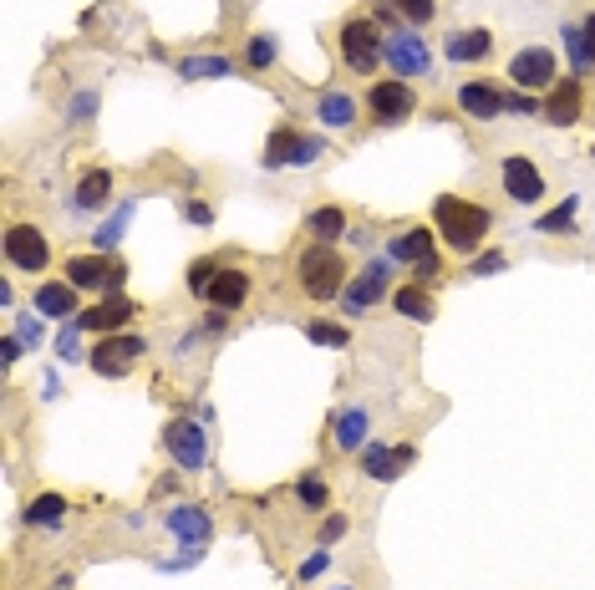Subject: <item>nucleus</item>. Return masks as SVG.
I'll use <instances>...</instances> for the list:
<instances>
[{
  "label": "nucleus",
  "mask_w": 595,
  "mask_h": 590,
  "mask_svg": "<svg viewBox=\"0 0 595 590\" xmlns=\"http://www.w3.org/2000/svg\"><path fill=\"white\" fill-rule=\"evenodd\" d=\"M397 286H387V266L381 260H371L367 270H361L351 286H346V311H367V306H377L381 296H393Z\"/></svg>",
  "instance_id": "6ab92c4d"
},
{
  "label": "nucleus",
  "mask_w": 595,
  "mask_h": 590,
  "mask_svg": "<svg viewBox=\"0 0 595 590\" xmlns=\"http://www.w3.org/2000/svg\"><path fill=\"white\" fill-rule=\"evenodd\" d=\"M504 87L499 82H488V77H468V82H458V92H453V102H458V112L474 122H488V118H499L504 112Z\"/></svg>",
  "instance_id": "9b49d317"
},
{
  "label": "nucleus",
  "mask_w": 595,
  "mask_h": 590,
  "mask_svg": "<svg viewBox=\"0 0 595 590\" xmlns=\"http://www.w3.org/2000/svg\"><path fill=\"white\" fill-rule=\"evenodd\" d=\"M581 37H585V57H591V67H595V11L581 21Z\"/></svg>",
  "instance_id": "58836bf2"
},
{
  "label": "nucleus",
  "mask_w": 595,
  "mask_h": 590,
  "mask_svg": "<svg viewBox=\"0 0 595 590\" xmlns=\"http://www.w3.org/2000/svg\"><path fill=\"white\" fill-rule=\"evenodd\" d=\"M163 530L179 544H204V540H215V519L204 514L199 504H179L163 514Z\"/></svg>",
  "instance_id": "f3484780"
},
{
  "label": "nucleus",
  "mask_w": 595,
  "mask_h": 590,
  "mask_svg": "<svg viewBox=\"0 0 595 590\" xmlns=\"http://www.w3.org/2000/svg\"><path fill=\"white\" fill-rule=\"evenodd\" d=\"M433 254V229H407V234H397L393 244H387V260H397V266H423V260H428Z\"/></svg>",
  "instance_id": "5701e85b"
},
{
  "label": "nucleus",
  "mask_w": 595,
  "mask_h": 590,
  "mask_svg": "<svg viewBox=\"0 0 595 590\" xmlns=\"http://www.w3.org/2000/svg\"><path fill=\"white\" fill-rule=\"evenodd\" d=\"M296 499H300V509H310V514H321V509L331 504V489H326V479L306 473V479L296 483Z\"/></svg>",
  "instance_id": "7c9ffc66"
},
{
  "label": "nucleus",
  "mask_w": 595,
  "mask_h": 590,
  "mask_svg": "<svg viewBox=\"0 0 595 590\" xmlns=\"http://www.w3.org/2000/svg\"><path fill=\"white\" fill-rule=\"evenodd\" d=\"M504 112H519V118H529V112H539L535 97H524V92H509L504 97Z\"/></svg>",
  "instance_id": "e433bc0d"
},
{
  "label": "nucleus",
  "mask_w": 595,
  "mask_h": 590,
  "mask_svg": "<svg viewBox=\"0 0 595 590\" xmlns=\"http://www.w3.org/2000/svg\"><path fill=\"white\" fill-rule=\"evenodd\" d=\"M361 443H367V412L361 408L341 412V418H336V448H341V453H357Z\"/></svg>",
  "instance_id": "bb28decb"
},
{
  "label": "nucleus",
  "mask_w": 595,
  "mask_h": 590,
  "mask_svg": "<svg viewBox=\"0 0 595 590\" xmlns=\"http://www.w3.org/2000/svg\"><path fill=\"white\" fill-rule=\"evenodd\" d=\"M143 357V337H128V331H118V337H102L92 347V372L97 377H128V367Z\"/></svg>",
  "instance_id": "f8f14e48"
},
{
  "label": "nucleus",
  "mask_w": 595,
  "mask_h": 590,
  "mask_svg": "<svg viewBox=\"0 0 595 590\" xmlns=\"http://www.w3.org/2000/svg\"><path fill=\"white\" fill-rule=\"evenodd\" d=\"M0 250H6V266L26 270V276H41V270L51 266V240L41 234L37 224H6Z\"/></svg>",
  "instance_id": "39448f33"
},
{
  "label": "nucleus",
  "mask_w": 595,
  "mask_h": 590,
  "mask_svg": "<svg viewBox=\"0 0 595 590\" xmlns=\"http://www.w3.org/2000/svg\"><path fill=\"white\" fill-rule=\"evenodd\" d=\"M296 286L306 301H321V306L346 296V254L336 250V244L310 240L306 250L296 254Z\"/></svg>",
  "instance_id": "f03ea898"
},
{
  "label": "nucleus",
  "mask_w": 595,
  "mask_h": 590,
  "mask_svg": "<svg viewBox=\"0 0 595 590\" xmlns=\"http://www.w3.org/2000/svg\"><path fill=\"white\" fill-rule=\"evenodd\" d=\"M488 51H494V31L488 26H464V31H448V41H443L448 61H488Z\"/></svg>",
  "instance_id": "aec40b11"
},
{
  "label": "nucleus",
  "mask_w": 595,
  "mask_h": 590,
  "mask_svg": "<svg viewBox=\"0 0 595 590\" xmlns=\"http://www.w3.org/2000/svg\"><path fill=\"white\" fill-rule=\"evenodd\" d=\"M179 72L189 77V82H199V77H229V72H235V61H229V57H184Z\"/></svg>",
  "instance_id": "c85d7f7f"
},
{
  "label": "nucleus",
  "mask_w": 595,
  "mask_h": 590,
  "mask_svg": "<svg viewBox=\"0 0 595 590\" xmlns=\"http://www.w3.org/2000/svg\"><path fill=\"white\" fill-rule=\"evenodd\" d=\"M387 11H393V21L397 26H428L433 16H438V0H381Z\"/></svg>",
  "instance_id": "cd10ccee"
},
{
  "label": "nucleus",
  "mask_w": 595,
  "mask_h": 590,
  "mask_svg": "<svg viewBox=\"0 0 595 590\" xmlns=\"http://www.w3.org/2000/svg\"><path fill=\"white\" fill-rule=\"evenodd\" d=\"M270 61H275V37H250V41H245V67L265 72Z\"/></svg>",
  "instance_id": "473e14b6"
},
{
  "label": "nucleus",
  "mask_w": 595,
  "mask_h": 590,
  "mask_svg": "<svg viewBox=\"0 0 595 590\" xmlns=\"http://www.w3.org/2000/svg\"><path fill=\"white\" fill-rule=\"evenodd\" d=\"M539 112H545L549 128H575V122H581V112H585V87H581V77H565V82L549 87L545 102H539Z\"/></svg>",
  "instance_id": "ddd939ff"
},
{
  "label": "nucleus",
  "mask_w": 595,
  "mask_h": 590,
  "mask_svg": "<svg viewBox=\"0 0 595 590\" xmlns=\"http://www.w3.org/2000/svg\"><path fill=\"white\" fill-rule=\"evenodd\" d=\"M387 67H393V77H403V82H413V77H423L433 67V51H428V41L417 37L413 26H397L393 37H387Z\"/></svg>",
  "instance_id": "1a4fd4ad"
},
{
  "label": "nucleus",
  "mask_w": 595,
  "mask_h": 590,
  "mask_svg": "<svg viewBox=\"0 0 595 590\" xmlns=\"http://www.w3.org/2000/svg\"><path fill=\"white\" fill-rule=\"evenodd\" d=\"M341 534H346V519H341V514H331V519H326V530H321V540L331 544V540H341Z\"/></svg>",
  "instance_id": "a19ab883"
},
{
  "label": "nucleus",
  "mask_w": 595,
  "mask_h": 590,
  "mask_svg": "<svg viewBox=\"0 0 595 590\" xmlns=\"http://www.w3.org/2000/svg\"><path fill=\"white\" fill-rule=\"evenodd\" d=\"M204 301L215 306V311H239V306L250 301V276H245V270L219 266V276L209 280V290H204Z\"/></svg>",
  "instance_id": "a211bd4d"
},
{
  "label": "nucleus",
  "mask_w": 595,
  "mask_h": 590,
  "mask_svg": "<svg viewBox=\"0 0 595 590\" xmlns=\"http://www.w3.org/2000/svg\"><path fill=\"white\" fill-rule=\"evenodd\" d=\"M321 570H326V550H321V554H310L306 566H300V580H316Z\"/></svg>",
  "instance_id": "ea45409f"
},
{
  "label": "nucleus",
  "mask_w": 595,
  "mask_h": 590,
  "mask_svg": "<svg viewBox=\"0 0 595 590\" xmlns=\"http://www.w3.org/2000/svg\"><path fill=\"white\" fill-rule=\"evenodd\" d=\"M499 183L504 193H509L514 204H539L545 199V173H539L535 158H524V153H509L499 163Z\"/></svg>",
  "instance_id": "9d476101"
},
{
  "label": "nucleus",
  "mask_w": 595,
  "mask_h": 590,
  "mask_svg": "<svg viewBox=\"0 0 595 590\" xmlns=\"http://www.w3.org/2000/svg\"><path fill=\"white\" fill-rule=\"evenodd\" d=\"M413 458H417L413 443H371L367 453H361V473L377 479V483H393L413 469Z\"/></svg>",
  "instance_id": "4468645a"
},
{
  "label": "nucleus",
  "mask_w": 595,
  "mask_h": 590,
  "mask_svg": "<svg viewBox=\"0 0 595 590\" xmlns=\"http://www.w3.org/2000/svg\"><path fill=\"white\" fill-rule=\"evenodd\" d=\"M108 199H112V173L108 169H87L82 179H77V189H72L77 209H102Z\"/></svg>",
  "instance_id": "393cba45"
},
{
  "label": "nucleus",
  "mask_w": 595,
  "mask_h": 590,
  "mask_svg": "<svg viewBox=\"0 0 595 590\" xmlns=\"http://www.w3.org/2000/svg\"><path fill=\"white\" fill-rule=\"evenodd\" d=\"M122 276H128V270L112 266L108 254H77L72 266H67V280H72L77 290H118Z\"/></svg>",
  "instance_id": "2eb2a0df"
},
{
  "label": "nucleus",
  "mask_w": 595,
  "mask_h": 590,
  "mask_svg": "<svg viewBox=\"0 0 595 590\" xmlns=\"http://www.w3.org/2000/svg\"><path fill=\"white\" fill-rule=\"evenodd\" d=\"M72 321H77V331H102V337H118L122 326L132 321V301H128V296H108V301H97V306H87V311H77Z\"/></svg>",
  "instance_id": "dca6fc26"
},
{
  "label": "nucleus",
  "mask_w": 595,
  "mask_h": 590,
  "mask_svg": "<svg viewBox=\"0 0 595 590\" xmlns=\"http://www.w3.org/2000/svg\"><path fill=\"white\" fill-rule=\"evenodd\" d=\"M321 158V138L316 133H300L290 122H280L265 143V169H286V163H316Z\"/></svg>",
  "instance_id": "423d86ee"
},
{
  "label": "nucleus",
  "mask_w": 595,
  "mask_h": 590,
  "mask_svg": "<svg viewBox=\"0 0 595 590\" xmlns=\"http://www.w3.org/2000/svg\"><path fill=\"white\" fill-rule=\"evenodd\" d=\"M316 118H321V128H351V122L361 118V108H357V97L351 92H341V87H326L321 97H316Z\"/></svg>",
  "instance_id": "412c9836"
},
{
  "label": "nucleus",
  "mask_w": 595,
  "mask_h": 590,
  "mask_svg": "<svg viewBox=\"0 0 595 590\" xmlns=\"http://www.w3.org/2000/svg\"><path fill=\"white\" fill-rule=\"evenodd\" d=\"M433 229H438L443 244H453V250H474V244H484L488 229H494V214H488L478 199H464V193H438V199H433Z\"/></svg>",
  "instance_id": "f257e3e1"
},
{
  "label": "nucleus",
  "mask_w": 595,
  "mask_h": 590,
  "mask_svg": "<svg viewBox=\"0 0 595 590\" xmlns=\"http://www.w3.org/2000/svg\"><path fill=\"white\" fill-rule=\"evenodd\" d=\"M336 590H357V586H336Z\"/></svg>",
  "instance_id": "37998d69"
},
{
  "label": "nucleus",
  "mask_w": 595,
  "mask_h": 590,
  "mask_svg": "<svg viewBox=\"0 0 595 590\" xmlns=\"http://www.w3.org/2000/svg\"><path fill=\"white\" fill-rule=\"evenodd\" d=\"M184 219H189V224H215V209L204 204V199H189V204H184Z\"/></svg>",
  "instance_id": "4c0bfd02"
},
{
  "label": "nucleus",
  "mask_w": 595,
  "mask_h": 590,
  "mask_svg": "<svg viewBox=\"0 0 595 590\" xmlns=\"http://www.w3.org/2000/svg\"><path fill=\"white\" fill-rule=\"evenodd\" d=\"M72 280H47L37 286V316H77V296Z\"/></svg>",
  "instance_id": "a878e982"
},
{
  "label": "nucleus",
  "mask_w": 595,
  "mask_h": 590,
  "mask_svg": "<svg viewBox=\"0 0 595 590\" xmlns=\"http://www.w3.org/2000/svg\"><path fill=\"white\" fill-rule=\"evenodd\" d=\"M306 234L310 240H321V244H336L346 234V209L341 204H316L306 214Z\"/></svg>",
  "instance_id": "b1692460"
},
{
  "label": "nucleus",
  "mask_w": 595,
  "mask_h": 590,
  "mask_svg": "<svg viewBox=\"0 0 595 590\" xmlns=\"http://www.w3.org/2000/svg\"><path fill=\"white\" fill-rule=\"evenodd\" d=\"M219 276V266H215V260H194V266H189V290H194V296H204V290H209V280H215Z\"/></svg>",
  "instance_id": "f704fd0d"
},
{
  "label": "nucleus",
  "mask_w": 595,
  "mask_h": 590,
  "mask_svg": "<svg viewBox=\"0 0 595 590\" xmlns=\"http://www.w3.org/2000/svg\"><path fill=\"white\" fill-rule=\"evenodd\" d=\"M163 448H168V458L179 463V469H204L209 463V438H204V428L194 418H173L163 428Z\"/></svg>",
  "instance_id": "0eeeda50"
},
{
  "label": "nucleus",
  "mask_w": 595,
  "mask_h": 590,
  "mask_svg": "<svg viewBox=\"0 0 595 590\" xmlns=\"http://www.w3.org/2000/svg\"><path fill=\"white\" fill-rule=\"evenodd\" d=\"M381 61H387V37H381V26L367 21V16L346 21L341 26V67H346V72L371 77Z\"/></svg>",
  "instance_id": "7ed1b4c3"
},
{
  "label": "nucleus",
  "mask_w": 595,
  "mask_h": 590,
  "mask_svg": "<svg viewBox=\"0 0 595 590\" xmlns=\"http://www.w3.org/2000/svg\"><path fill=\"white\" fill-rule=\"evenodd\" d=\"M565 51H571L575 72H585V67H591V57H585V37H581V26H565Z\"/></svg>",
  "instance_id": "c9c22d12"
},
{
  "label": "nucleus",
  "mask_w": 595,
  "mask_h": 590,
  "mask_svg": "<svg viewBox=\"0 0 595 590\" xmlns=\"http://www.w3.org/2000/svg\"><path fill=\"white\" fill-rule=\"evenodd\" d=\"M61 514H67V499L61 494H37L26 504V524H61Z\"/></svg>",
  "instance_id": "c756f323"
},
{
  "label": "nucleus",
  "mask_w": 595,
  "mask_h": 590,
  "mask_svg": "<svg viewBox=\"0 0 595 590\" xmlns=\"http://www.w3.org/2000/svg\"><path fill=\"white\" fill-rule=\"evenodd\" d=\"M413 112H417L413 82H403V77H381V82H371V92H367V118L377 122V128H403Z\"/></svg>",
  "instance_id": "20e7f679"
},
{
  "label": "nucleus",
  "mask_w": 595,
  "mask_h": 590,
  "mask_svg": "<svg viewBox=\"0 0 595 590\" xmlns=\"http://www.w3.org/2000/svg\"><path fill=\"white\" fill-rule=\"evenodd\" d=\"M509 82L524 87V92H549L559 82V61L549 47H524L519 57L509 61Z\"/></svg>",
  "instance_id": "6e6552de"
},
{
  "label": "nucleus",
  "mask_w": 595,
  "mask_h": 590,
  "mask_svg": "<svg viewBox=\"0 0 595 590\" xmlns=\"http://www.w3.org/2000/svg\"><path fill=\"white\" fill-rule=\"evenodd\" d=\"M306 337L316 341V347H331V351H341L346 341H351V331H346L341 321H310V326H306Z\"/></svg>",
  "instance_id": "2f4dec72"
},
{
  "label": "nucleus",
  "mask_w": 595,
  "mask_h": 590,
  "mask_svg": "<svg viewBox=\"0 0 595 590\" xmlns=\"http://www.w3.org/2000/svg\"><path fill=\"white\" fill-rule=\"evenodd\" d=\"M499 266H504L499 254H488V260H478V266H474V276H488V270H499Z\"/></svg>",
  "instance_id": "79ce46f5"
},
{
  "label": "nucleus",
  "mask_w": 595,
  "mask_h": 590,
  "mask_svg": "<svg viewBox=\"0 0 595 590\" xmlns=\"http://www.w3.org/2000/svg\"><path fill=\"white\" fill-rule=\"evenodd\" d=\"M387 301H393V311H397V316H407V321H423V326H428L433 316H438V301H433L428 286H417V280H413V286H397L393 296H387Z\"/></svg>",
  "instance_id": "4be33fe9"
},
{
  "label": "nucleus",
  "mask_w": 595,
  "mask_h": 590,
  "mask_svg": "<svg viewBox=\"0 0 595 590\" xmlns=\"http://www.w3.org/2000/svg\"><path fill=\"white\" fill-rule=\"evenodd\" d=\"M539 229H545V234H559V229H575V199H565L559 209H549V214L539 219Z\"/></svg>",
  "instance_id": "72a5a7b5"
}]
</instances>
